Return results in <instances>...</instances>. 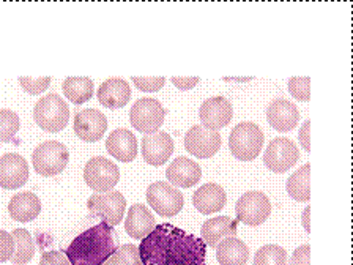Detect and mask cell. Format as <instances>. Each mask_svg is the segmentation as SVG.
<instances>
[{"instance_id":"cell-1","label":"cell","mask_w":353,"mask_h":265,"mask_svg":"<svg viewBox=\"0 0 353 265\" xmlns=\"http://www.w3.org/2000/svg\"><path fill=\"white\" fill-rule=\"evenodd\" d=\"M142 265H205L207 245L174 224H157L139 245Z\"/></svg>"},{"instance_id":"cell-2","label":"cell","mask_w":353,"mask_h":265,"mask_svg":"<svg viewBox=\"0 0 353 265\" xmlns=\"http://www.w3.org/2000/svg\"><path fill=\"white\" fill-rule=\"evenodd\" d=\"M117 240L112 226L101 221L77 235L65 254L71 265H101L117 250Z\"/></svg>"},{"instance_id":"cell-3","label":"cell","mask_w":353,"mask_h":265,"mask_svg":"<svg viewBox=\"0 0 353 265\" xmlns=\"http://www.w3.org/2000/svg\"><path fill=\"white\" fill-rule=\"evenodd\" d=\"M263 131L252 121H240L230 132L229 148L241 161L256 159L263 147Z\"/></svg>"},{"instance_id":"cell-4","label":"cell","mask_w":353,"mask_h":265,"mask_svg":"<svg viewBox=\"0 0 353 265\" xmlns=\"http://www.w3.org/2000/svg\"><path fill=\"white\" fill-rule=\"evenodd\" d=\"M33 119L44 131H62L70 120V108L57 93H49V95H44L35 103Z\"/></svg>"},{"instance_id":"cell-5","label":"cell","mask_w":353,"mask_h":265,"mask_svg":"<svg viewBox=\"0 0 353 265\" xmlns=\"http://www.w3.org/2000/svg\"><path fill=\"white\" fill-rule=\"evenodd\" d=\"M70 161V153L65 144L59 141L41 142L32 153V164L37 174L54 177L63 173Z\"/></svg>"},{"instance_id":"cell-6","label":"cell","mask_w":353,"mask_h":265,"mask_svg":"<svg viewBox=\"0 0 353 265\" xmlns=\"http://www.w3.org/2000/svg\"><path fill=\"white\" fill-rule=\"evenodd\" d=\"M87 207L92 218H101L103 223H108L114 228L123 219L126 201L121 193L112 190L108 193H95L88 197Z\"/></svg>"},{"instance_id":"cell-7","label":"cell","mask_w":353,"mask_h":265,"mask_svg":"<svg viewBox=\"0 0 353 265\" xmlns=\"http://www.w3.org/2000/svg\"><path fill=\"white\" fill-rule=\"evenodd\" d=\"M164 117L165 110L163 104L158 99L148 97L137 99L130 110L131 125L145 135H153V132L159 131L164 124Z\"/></svg>"},{"instance_id":"cell-8","label":"cell","mask_w":353,"mask_h":265,"mask_svg":"<svg viewBox=\"0 0 353 265\" xmlns=\"http://www.w3.org/2000/svg\"><path fill=\"white\" fill-rule=\"evenodd\" d=\"M84 180L95 193L112 191L120 180L117 164L104 157H93L84 168Z\"/></svg>"},{"instance_id":"cell-9","label":"cell","mask_w":353,"mask_h":265,"mask_svg":"<svg viewBox=\"0 0 353 265\" xmlns=\"http://www.w3.org/2000/svg\"><path fill=\"white\" fill-rule=\"evenodd\" d=\"M147 202L161 217H175L183 208L185 199L180 190L168 181H154L147 188Z\"/></svg>"},{"instance_id":"cell-10","label":"cell","mask_w":353,"mask_h":265,"mask_svg":"<svg viewBox=\"0 0 353 265\" xmlns=\"http://www.w3.org/2000/svg\"><path fill=\"white\" fill-rule=\"evenodd\" d=\"M236 218L246 226L263 224L272 213V204L268 196L262 191H248L243 195L235 206Z\"/></svg>"},{"instance_id":"cell-11","label":"cell","mask_w":353,"mask_h":265,"mask_svg":"<svg viewBox=\"0 0 353 265\" xmlns=\"http://www.w3.org/2000/svg\"><path fill=\"white\" fill-rule=\"evenodd\" d=\"M298 158H300V152L294 141H290L289 137H276L265 150L263 163L273 173L283 174L296 164Z\"/></svg>"},{"instance_id":"cell-12","label":"cell","mask_w":353,"mask_h":265,"mask_svg":"<svg viewBox=\"0 0 353 265\" xmlns=\"http://www.w3.org/2000/svg\"><path fill=\"white\" fill-rule=\"evenodd\" d=\"M221 147V135L202 125H194L185 136V148L196 158H210L216 155Z\"/></svg>"},{"instance_id":"cell-13","label":"cell","mask_w":353,"mask_h":265,"mask_svg":"<svg viewBox=\"0 0 353 265\" xmlns=\"http://www.w3.org/2000/svg\"><path fill=\"white\" fill-rule=\"evenodd\" d=\"M29 180V164L19 153H5L0 157V188L18 190Z\"/></svg>"},{"instance_id":"cell-14","label":"cell","mask_w":353,"mask_h":265,"mask_svg":"<svg viewBox=\"0 0 353 265\" xmlns=\"http://www.w3.org/2000/svg\"><path fill=\"white\" fill-rule=\"evenodd\" d=\"M234 115V108L228 98L212 97L202 103L199 109V117L202 120V126L208 130L218 131L228 126Z\"/></svg>"},{"instance_id":"cell-15","label":"cell","mask_w":353,"mask_h":265,"mask_svg":"<svg viewBox=\"0 0 353 265\" xmlns=\"http://www.w3.org/2000/svg\"><path fill=\"white\" fill-rule=\"evenodd\" d=\"M108 130V119L98 109H84L76 114L74 132L85 142H97Z\"/></svg>"},{"instance_id":"cell-16","label":"cell","mask_w":353,"mask_h":265,"mask_svg":"<svg viewBox=\"0 0 353 265\" xmlns=\"http://www.w3.org/2000/svg\"><path fill=\"white\" fill-rule=\"evenodd\" d=\"M174 152V139L169 132L157 131L142 137V157L148 164L163 166Z\"/></svg>"},{"instance_id":"cell-17","label":"cell","mask_w":353,"mask_h":265,"mask_svg":"<svg viewBox=\"0 0 353 265\" xmlns=\"http://www.w3.org/2000/svg\"><path fill=\"white\" fill-rule=\"evenodd\" d=\"M267 120L274 130L281 132L292 131L300 121V110L289 99H274L267 109Z\"/></svg>"},{"instance_id":"cell-18","label":"cell","mask_w":353,"mask_h":265,"mask_svg":"<svg viewBox=\"0 0 353 265\" xmlns=\"http://www.w3.org/2000/svg\"><path fill=\"white\" fill-rule=\"evenodd\" d=\"M165 177L175 186L190 188L199 184V180L202 177V169L192 159L186 157H179L169 164L168 170H165Z\"/></svg>"},{"instance_id":"cell-19","label":"cell","mask_w":353,"mask_h":265,"mask_svg":"<svg viewBox=\"0 0 353 265\" xmlns=\"http://www.w3.org/2000/svg\"><path fill=\"white\" fill-rule=\"evenodd\" d=\"M106 150L121 163H130L137 157V139L130 130H114L106 139Z\"/></svg>"},{"instance_id":"cell-20","label":"cell","mask_w":353,"mask_h":265,"mask_svg":"<svg viewBox=\"0 0 353 265\" xmlns=\"http://www.w3.org/2000/svg\"><path fill=\"white\" fill-rule=\"evenodd\" d=\"M131 98V88L128 82L121 77H109L98 88V101L104 108L117 109L126 106Z\"/></svg>"},{"instance_id":"cell-21","label":"cell","mask_w":353,"mask_h":265,"mask_svg":"<svg viewBox=\"0 0 353 265\" xmlns=\"http://www.w3.org/2000/svg\"><path fill=\"white\" fill-rule=\"evenodd\" d=\"M228 201L225 190L218 184H205L196 190L192 204L202 215H212L223 210Z\"/></svg>"},{"instance_id":"cell-22","label":"cell","mask_w":353,"mask_h":265,"mask_svg":"<svg viewBox=\"0 0 353 265\" xmlns=\"http://www.w3.org/2000/svg\"><path fill=\"white\" fill-rule=\"evenodd\" d=\"M41 212V201L35 193L21 191L11 197L8 202L10 217L19 223H29L35 219Z\"/></svg>"},{"instance_id":"cell-23","label":"cell","mask_w":353,"mask_h":265,"mask_svg":"<svg viewBox=\"0 0 353 265\" xmlns=\"http://www.w3.org/2000/svg\"><path fill=\"white\" fill-rule=\"evenodd\" d=\"M154 226H157L154 217L143 204H134L130 207L125 221V230L130 237L142 240L143 237L150 234Z\"/></svg>"},{"instance_id":"cell-24","label":"cell","mask_w":353,"mask_h":265,"mask_svg":"<svg viewBox=\"0 0 353 265\" xmlns=\"http://www.w3.org/2000/svg\"><path fill=\"white\" fill-rule=\"evenodd\" d=\"M239 232V223L230 217H216L202 224V240L207 246L216 248L221 240L235 237Z\"/></svg>"},{"instance_id":"cell-25","label":"cell","mask_w":353,"mask_h":265,"mask_svg":"<svg viewBox=\"0 0 353 265\" xmlns=\"http://www.w3.org/2000/svg\"><path fill=\"white\" fill-rule=\"evenodd\" d=\"M216 257L221 265H245L250 259V248L236 237H228L218 243Z\"/></svg>"},{"instance_id":"cell-26","label":"cell","mask_w":353,"mask_h":265,"mask_svg":"<svg viewBox=\"0 0 353 265\" xmlns=\"http://www.w3.org/2000/svg\"><path fill=\"white\" fill-rule=\"evenodd\" d=\"M309 177H311V164L301 166L295 174H292L287 180V193L292 199L298 202H306L311 197V186H309Z\"/></svg>"},{"instance_id":"cell-27","label":"cell","mask_w":353,"mask_h":265,"mask_svg":"<svg viewBox=\"0 0 353 265\" xmlns=\"http://www.w3.org/2000/svg\"><path fill=\"white\" fill-rule=\"evenodd\" d=\"M63 93L73 104H84L93 97V81L90 77H66Z\"/></svg>"},{"instance_id":"cell-28","label":"cell","mask_w":353,"mask_h":265,"mask_svg":"<svg viewBox=\"0 0 353 265\" xmlns=\"http://www.w3.org/2000/svg\"><path fill=\"white\" fill-rule=\"evenodd\" d=\"M11 237L14 240V253L10 261L14 265H24L32 261L35 256V243L29 230L26 229H14L11 232Z\"/></svg>"},{"instance_id":"cell-29","label":"cell","mask_w":353,"mask_h":265,"mask_svg":"<svg viewBox=\"0 0 353 265\" xmlns=\"http://www.w3.org/2000/svg\"><path fill=\"white\" fill-rule=\"evenodd\" d=\"M254 265H287V251L278 245H265L254 256Z\"/></svg>"},{"instance_id":"cell-30","label":"cell","mask_w":353,"mask_h":265,"mask_svg":"<svg viewBox=\"0 0 353 265\" xmlns=\"http://www.w3.org/2000/svg\"><path fill=\"white\" fill-rule=\"evenodd\" d=\"M21 121L18 114L11 109H0V144L11 142L19 131Z\"/></svg>"},{"instance_id":"cell-31","label":"cell","mask_w":353,"mask_h":265,"mask_svg":"<svg viewBox=\"0 0 353 265\" xmlns=\"http://www.w3.org/2000/svg\"><path fill=\"white\" fill-rule=\"evenodd\" d=\"M110 265H142L139 248L134 245H123L115 250L112 256L109 257Z\"/></svg>"},{"instance_id":"cell-32","label":"cell","mask_w":353,"mask_h":265,"mask_svg":"<svg viewBox=\"0 0 353 265\" xmlns=\"http://www.w3.org/2000/svg\"><path fill=\"white\" fill-rule=\"evenodd\" d=\"M289 92L292 97L300 99V101H309V98H311V77H290Z\"/></svg>"},{"instance_id":"cell-33","label":"cell","mask_w":353,"mask_h":265,"mask_svg":"<svg viewBox=\"0 0 353 265\" xmlns=\"http://www.w3.org/2000/svg\"><path fill=\"white\" fill-rule=\"evenodd\" d=\"M19 84L30 95H38L51 84V77H19Z\"/></svg>"},{"instance_id":"cell-34","label":"cell","mask_w":353,"mask_h":265,"mask_svg":"<svg viewBox=\"0 0 353 265\" xmlns=\"http://www.w3.org/2000/svg\"><path fill=\"white\" fill-rule=\"evenodd\" d=\"M132 82L142 92H158L165 84L164 77H137L132 76Z\"/></svg>"},{"instance_id":"cell-35","label":"cell","mask_w":353,"mask_h":265,"mask_svg":"<svg viewBox=\"0 0 353 265\" xmlns=\"http://www.w3.org/2000/svg\"><path fill=\"white\" fill-rule=\"evenodd\" d=\"M14 253V240L10 232L0 229V262H7Z\"/></svg>"},{"instance_id":"cell-36","label":"cell","mask_w":353,"mask_h":265,"mask_svg":"<svg viewBox=\"0 0 353 265\" xmlns=\"http://www.w3.org/2000/svg\"><path fill=\"white\" fill-rule=\"evenodd\" d=\"M40 265H71L65 251H46L43 253Z\"/></svg>"},{"instance_id":"cell-37","label":"cell","mask_w":353,"mask_h":265,"mask_svg":"<svg viewBox=\"0 0 353 265\" xmlns=\"http://www.w3.org/2000/svg\"><path fill=\"white\" fill-rule=\"evenodd\" d=\"M309 257H311V246L303 245L298 246L290 257V265H311L309 262Z\"/></svg>"},{"instance_id":"cell-38","label":"cell","mask_w":353,"mask_h":265,"mask_svg":"<svg viewBox=\"0 0 353 265\" xmlns=\"http://www.w3.org/2000/svg\"><path fill=\"white\" fill-rule=\"evenodd\" d=\"M174 84L181 88V90H190V88L194 87L199 82V77H172Z\"/></svg>"},{"instance_id":"cell-39","label":"cell","mask_w":353,"mask_h":265,"mask_svg":"<svg viewBox=\"0 0 353 265\" xmlns=\"http://www.w3.org/2000/svg\"><path fill=\"white\" fill-rule=\"evenodd\" d=\"M309 126H311V121L306 120L300 130V142L306 152L311 150V146H309Z\"/></svg>"},{"instance_id":"cell-40","label":"cell","mask_w":353,"mask_h":265,"mask_svg":"<svg viewBox=\"0 0 353 265\" xmlns=\"http://www.w3.org/2000/svg\"><path fill=\"white\" fill-rule=\"evenodd\" d=\"M309 212H311V208L306 207L305 215H303V221H305V229H306V232L311 230V228H309Z\"/></svg>"},{"instance_id":"cell-41","label":"cell","mask_w":353,"mask_h":265,"mask_svg":"<svg viewBox=\"0 0 353 265\" xmlns=\"http://www.w3.org/2000/svg\"><path fill=\"white\" fill-rule=\"evenodd\" d=\"M101 265H110V262H109V259H108V261H106V262H104V264H101Z\"/></svg>"}]
</instances>
